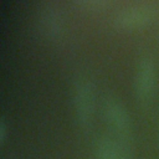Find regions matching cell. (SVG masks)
I'll use <instances>...</instances> for the list:
<instances>
[{
  "instance_id": "4",
  "label": "cell",
  "mask_w": 159,
  "mask_h": 159,
  "mask_svg": "<svg viewBox=\"0 0 159 159\" xmlns=\"http://www.w3.org/2000/svg\"><path fill=\"white\" fill-rule=\"evenodd\" d=\"M153 87H154L153 70L148 65L143 66L138 72L137 83H135V91L138 98L140 101H148L153 92Z\"/></svg>"
},
{
  "instance_id": "3",
  "label": "cell",
  "mask_w": 159,
  "mask_h": 159,
  "mask_svg": "<svg viewBox=\"0 0 159 159\" xmlns=\"http://www.w3.org/2000/svg\"><path fill=\"white\" fill-rule=\"evenodd\" d=\"M94 159H133L127 143L114 137L102 138L94 150Z\"/></svg>"
},
{
  "instance_id": "2",
  "label": "cell",
  "mask_w": 159,
  "mask_h": 159,
  "mask_svg": "<svg viewBox=\"0 0 159 159\" xmlns=\"http://www.w3.org/2000/svg\"><path fill=\"white\" fill-rule=\"evenodd\" d=\"M93 92L88 83H80L75 93V111L80 124L87 128L92 122L93 114Z\"/></svg>"
},
{
  "instance_id": "1",
  "label": "cell",
  "mask_w": 159,
  "mask_h": 159,
  "mask_svg": "<svg viewBox=\"0 0 159 159\" xmlns=\"http://www.w3.org/2000/svg\"><path fill=\"white\" fill-rule=\"evenodd\" d=\"M104 113L111 129L114 132V138L119 139L120 142L128 143L132 128L129 116L124 107L116 101H108L104 107Z\"/></svg>"
}]
</instances>
